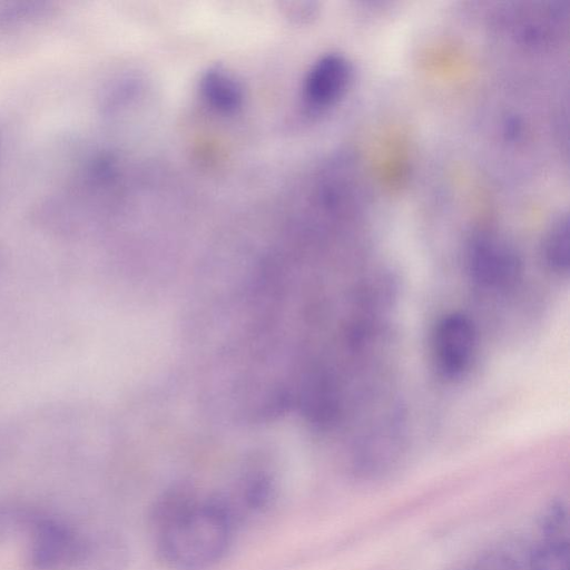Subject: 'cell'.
<instances>
[{
    "mask_svg": "<svg viewBox=\"0 0 570 570\" xmlns=\"http://www.w3.org/2000/svg\"><path fill=\"white\" fill-rule=\"evenodd\" d=\"M159 557L174 570H208L226 554L236 521L222 494L199 497L176 484L150 513Z\"/></svg>",
    "mask_w": 570,
    "mask_h": 570,
    "instance_id": "obj_1",
    "label": "cell"
},
{
    "mask_svg": "<svg viewBox=\"0 0 570 570\" xmlns=\"http://www.w3.org/2000/svg\"><path fill=\"white\" fill-rule=\"evenodd\" d=\"M91 541L50 519L32 524L28 562L32 570H70L86 567Z\"/></svg>",
    "mask_w": 570,
    "mask_h": 570,
    "instance_id": "obj_2",
    "label": "cell"
},
{
    "mask_svg": "<svg viewBox=\"0 0 570 570\" xmlns=\"http://www.w3.org/2000/svg\"><path fill=\"white\" fill-rule=\"evenodd\" d=\"M466 265L471 278L491 289L513 285L521 273V261L514 246L490 230L472 236L466 248Z\"/></svg>",
    "mask_w": 570,
    "mask_h": 570,
    "instance_id": "obj_3",
    "label": "cell"
},
{
    "mask_svg": "<svg viewBox=\"0 0 570 570\" xmlns=\"http://www.w3.org/2000/svg\"><path fill=\"white\" fill-rule=\"evenodd\" d=\"M431 350L439 372L450 379L461 376L471 365L476 350V332L464 315L452 313L435 325Z\"/></svg>",
    "mask_w": 570,
    "mask_h": 570,
    "instance_id": "obj_4",
    "label": "cell"
},
{
    "mask_svg": "<svg viewBox=\"0 0 570 570\" xmlns=\"http://www.w3.org/2000/svg\"><path fill=\"white\" fill-rule=\"evenodd\" d=\"M348 60L340 53H327L309 68L304 80V97L315 108H324L342 97L351 80Z\"/></svg>",
    "mask_w": 570,
    "mask_h": 570,
    "instance_id": "obj_5",
    "label": "cell"
},
{
    "mask_svg": "<svg viewBox=\"0 0 570 570\" xmlns=\"http://www.w3.org/2000/svg\"><path fill=\"white\" fill-rule=\"evenodd\" d=\"M200 94L207 105L222 114L237 111L244 102L240 81L223 67H210L202 76Z\"/></svg>",
    "mask_w": 570,
    "mask_h": 570,
    "instance_id": "obj_6",
    "label": "cell"
},
{
    "mask_svg": "<svg viewBox=\"0 0 570 570\" xmlns=\"http://www.w3.org/2000/svg\"><path fill=\"white\" fill-rule=\"evenodd\" d=\"M569 246V222L567 216H562L551 225L543 240V259L552 272H568Z\"/></svg>",
    "mask_w": 570,
    "mask_h": 570,
    "instance_id": "obj_7",
    "label": "cell"
},
{
    "mask_svg": "<svg viewBox=\"0 0 570 570\" xmlns=\"http://www.w3.org/2000/svg\"><path fill=\"white\" fill-rule=\"evenodd\" d=\"M530 570H569V540L543 538L531 556Z\"/></svg>",
    "mask_w": 570,
    "mask_h": 570,
    "instance_id": "obj_8",
    "label": "cell"
},
{
    "mask_svg": "<svg viewBox=\"0 0 570 570\" xmlns=\"http://www.w3.org/2000/svg\"><path fill=\"white\" fill-rule=\"evenodd\" d=\"M568 513L561 503L552 504L542 518L543 538L568 539Z\"/></svg>",
    "mask_w": 570,
    "mask_h": 570,
    "instance_id": "obj_9",
    "label": "cell"
}]
</instances>
